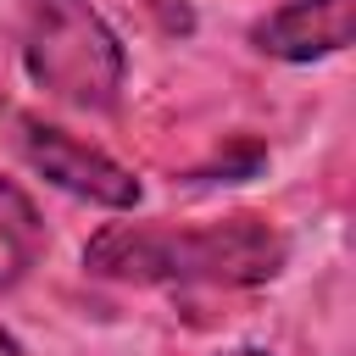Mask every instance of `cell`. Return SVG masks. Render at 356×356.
I'll use <instances>...</instances> for the list:
<instances>
[{
    "label": "cell",
    "instance_id": "277c9868",
    "mask_svg": "<svg viewBox=\"0 0 356 356\" xmlns=\"http://www.w3.org/2000/svg\"><path fill=\"white\" fill-rule=\"evenodd\" d=\"M356 33V0H284L250 28V44L273 61H323L339 56Z\"/></svg>",
    "mask_w": 356,
    "mask_h": 356
},
{
    "label": "cell",
    "instance_id": "6da1fadb",
    "mask_svg": "<svg viewBox=\"0 0 356 356\" xmlns=\"http://www.w3.org/2000/svg\"><path fill=\"white\" fill-rule=\"evenodd\" d=\"M289 261V239L273 217L239 211L200 228L111 222L83 245V267L134 289H256Z\"/></svg>",
    "mask_w": 356,
    "mask_h": 356
},
{
    "label": "cell",
    "instance_id": "3957f363",
    "mask_svg": "<svg viewBox=\"0 0 356 356\" xmlns=\"http://www.w3.org/2000/svg\"><path fill=\"white\" fill-rule=\"evenodd\" d=\"M17 134V156L44 178V184H56L61 195H72V200H89V206H106V211H134L139 206V178L117 161V156H106L100 145H89V139H78V134H67V128H56V122H44V117H17L11 122Z\"/></svg>",
    "mask_w": 356,
    "mask_h": 356
},
{
    "label": "cell",
    "instance_id": "5b68a950",
    "mask_svg": "<svg viewBox=\"0 0 356 356\" xmlns=\"http://www.w3.org/2000/svg\"><path fill=\"white\" fill-rule=\"evenodd\" d=\"M44 250V217L17 178H0V295L17 289Z\"/></svg>",
    "mask_w": 356,
    "mask_h": 356
},
{
    "label": "cell",
    "instance_id": "7a4b0ae2",
    "mask_svg": "<svg viewBox=\"0 0 356 356\" xmlns=\"http://www.w3.org/2000/svg\"><path fill=\"white\" fill-rule=\"evenodd\" d=\"M22 67L78 111H111L128 83V50L89 0H22Z\"/></svg>",
    "mask_w": 356,
    "mask_h": 356
},
{
    "label": "cell",
    "instance_id": "52a82bcc",
    "mask_svg": "<svg viewBox=\"0 0 356 356\" xmlns=\"http://www.w3.org/2000/svg\"><path fill=\"white\" fill-rule=\"evenodd\" d=\"M234 356H273V350H256V345H245V350H234Z\"/></svg>",
    "mask_w": 356,
    "mask_h": 356
},
{
    "label": "cell",
    "instance_id": "8992f818",
    "mask_svg": "<svg viewBox=\"0 0 356 356\" xmlns=\"http://www.w3.org/2000/svg\"><path fill=\"white\" fill-rule=\"evenodd\" d=\"M0 356H22V339L11 328H0Z\"/></svg>",
    "mask_w": 356,
    "mask_h": 356
}]
</instances>
